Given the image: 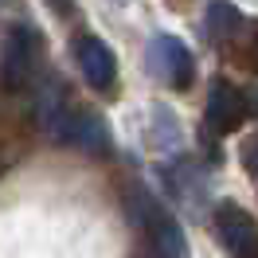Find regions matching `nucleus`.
I'll return each mask as SVG.
<instances>
[{"mask_svg":"<svg viewBox=\"0 0 258 258\" xmlns=\"http://www.w3.org/2000/svg\"><path fill=\"white\" fill-rule=\"evenodd\" d=\"M39 117H43V129H47L55 141H67V145H82V149H106V129L90 110H82L71 102L59 79L55 86H47V94L39 102Z\"/></svg>","mask_w":258,"mask_h":258,"instance_id":"f257e3e1","label":"nucleus"},{"mask_svg":"<svg viewBox=\"0 0 258 258\" xmlns=\"http://www.w3.org/2000/svg\"><path fill=\"white\" fill-rule=\"evenodd\" d=\"M137 215H141V223H145L153 246L161 250V258H184V254H188V242H184L180 223L172 219V211L161 208L153 196L137 192Z\"/></svg>","mask_w":258,"mask_h":258,"instance_id":"f03ea898","label":"nucleus"},{"mask_svg":"<svg viewBox=\"0 0 258 258\" xmlns=\"http://www.w3.org/2000/svg\"><path fill=\"white\" fill-rule=\"evenodd\" d=\"M215 231L231 258H258V223L250 211H242L239 204H219L215 208Z\"/></svg>","mask_w":258,"mask_h":258,"instance_id":"7ed1b4c3","label":"nucleus"},{"mask_svg":"<svg viewBox=\"0 0 258 258\" xmlns=\"http://www.w3.org/2000/svg\"><path fill=\"white\" fill-rule=\"evenodd\" d=\"M149 63H153V71H157L168 86H176V90H188L192 79H196L192 51L184 47L176 35H161V39L153 43V51H149Z\"/></svg>","mask_w":258,"mask_h":258,"instance_id":"20e7f679","label":"nucleus"},{"mask_svg":"<svg viewBox=\"0 0 258 258\" xmlns=\"http://www.w3.org/2000/svg\"><path fill=\"white\" fill-rule=\"evenodd\" d=\"M75 59H79L86 82L94 90H102V94H110L113 82H117V63H113V51L98 35H79L75 39Z\"/></svg>","mask_w":258,"mask_h":258,"instance_id":"39448f33","label":"nucleus"},{"mask_svg":"<svg viewBox=\"0 0 258 258\" xmlns=\"http://www.w3.org/2000/svg\"><path fill=\"white\" fill-rule=\"evenodd\" d=\"M35 71V39L32 32H24V28H12V32L4 35V55H0V79L8 90H20L24 82L32 79Z\"/></svg>","mask_w":258,"mask_h":258,"instance_id":"423d86ee","label":"nucleus"},{"mask_svg":"<svg viewBox=\"0 0 258 258\" xmlns=\"http://www.w3.org/2000/svg\"><path fill=\"white\" fill-rule=\"evenodd\" d=\"M246 117V98L231 86V82H215L211 86V98H208V121L219 133H231V129L242 125Z\"/></svg>","mask_w":258,"mask_h":258,"instance_id":"0eeeda50","label":"nucleus"},{"mask_svg":"<svg viewBox=\"0 0 258 258\" xmlns=\"http://www.w3.org/2000/svg\"><path fill=\"white\" fill-rule=\"evenodd\" d=\"M208 28H211V35H215V39H231L235 32H242V16L231 8V4H211Z\"/></svg>","mask_w":258,"mask_h":258,"instance_id":"6e6552de","label":"nucleus"},{"mask_svg":"<svg viewBox=\"0 0 258 258\" xmlns=\"http://www.w3.org/2000/svg\"><path fill=\"white\" fill-rule=\"evenodd\" d=\"M242 168L258 180V137H250V141L242 145Z\"/></svg>","mask_w":258,"mask_h":258,"instance_id":"1a4fd4ad","label":"nucleus"}]
</instances>
